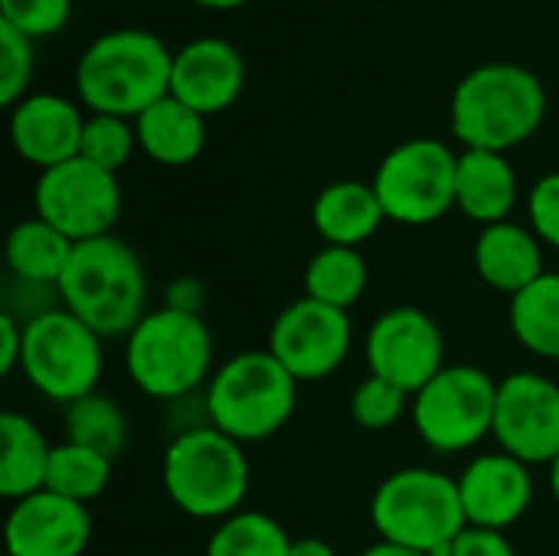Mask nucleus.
Returning a JSON list of instances; mask_svg holds the SVG:
<instances>
[{"instance_id":"10","label":"nucleus","mask_w":559,"mask_h":556,"mask_svg":"<svg viewBox=\"0 0 559 556\" xmlns=\"http://www.w3.org/2000/svg\"><path fill=\"white\" fill-rule=\"evenodd\" d=\"M459 154L439 138H409L386 151L373 174V190L386 220L400 226H429L455 210Z\"/></svg>"},{"instance_id":"18","label":"nucleus","mask_w":559,"mask_h":556,"mask_svg":"<svg viewBox=\"0 0 559 556\" xmlns=\"http://www.w3.org/2000/svg\"><path fill=\"white\" fill-rule=\"evenodd\" d=\"M85 115L66 95L36 92L10 108V141L23 161L39 170L79 157Z\"/></svg>"},{"instance_id":"32","label":"nucleus","mask_w":559,"mask_h":556,"mask_svg":"<svg viewBox=\"0 0 559 556\" xmlns=\"http://www.w3.org/2000/svg\"><path fill=\"white\" fill-rule=\"evenodd\" d=\"M33 66H36L33 39L0 23V105L3 108H13L29 95L26 88L33 79Z\"/></svg>"},{"instance_id":"38","label":"nucleus","mask_w":559,"mask_h":556,"mask_svg":"<svg viewBox=\"0 0 559 556\" xmlns=\"http://www.w3.org/2000/svg\"><path fill=\"white\" fill-rule=\"evenodd\" d=\"M288 556H337V551H334L328 541H318V537H301V541H292V554Z\"/></svg>"},{"instance_id":"27","label":"nucleus","mask_w":559,"mask_h":556,"mask_svg":"<svg viewBox=\"0 0 559 556\" xmlns=\"http://www.w3.org/2000/svg\"><path fill=\"white\" fill-rule=\"evenodd\" d=\"M128 436L131 429L121 406L98 390L66 406V442L85 446L115 462L124 452Z\"/></svg>"},{"instance_id":"35","label":"nucleus","mask_w":559,"mask_h":556,"mask_svg":"<svg viewBox=\"0 0 559 556\" xmlns=\"http://www.w3.org/2000/svg\"><path fill=\"white\" fill-rule=\"evenodd\" d=\"M449 556H518L504 531H488V528H465L455 544L449 547Z\"/></svg>"},{"instance_id":"33","label":"nucleus","mask_w":559,"mask_h":556,"mask_svg":"<svg viewBox=\"0 0 559 556\" xmlns=\"http://www.w3.org/2000/svg\"><path fill=\"white\" fill-rule=\"evenodd\" d=\"M72 16V0H0V23L29 39L59 33Z\"/></svg>"},{"instance_id":"31","label":"nucleus","mask_w":559,"mask_h":556,"mask_svg":"<svg viewBox=\"0 0 559 556\" xmlns=\"http://www.w3.org/2000/svg\"><path fill=\"white\" fill-rule=\"evenodd\" d=\"M409 400H413V397H409L406 390H400V387H393L390 380L370 374L367 380L357 383V390H354V397H350V416H354V423H357L360 429H367V433H383V429L396 426V423L406 416V410H413Z\"/></svg>"},{"instance_id":"30","label":"nucleus","mask_w":559,"mask_h":556,"mask_svg":"<svg viewBox=\"0 0 559 556\" xmlns=\"http://www.w3.org/2000/svg\"><path fill=\"white\" fill-rule=\"evenodd\" d=\"M138 151V131L134 121L128 118H115V115H88L85 118V131H82V147L79 157L118 174L131 154Z\"/></svg>"},{"instance_id":"14","label":"nucleus","mask_w":559,"mask_h":556,"mask_svg":"<svg viewBox=\"0 0 559 556\" xmlns=\"http://www.w3.org/2000/svg\"><path fill=\"white\" fill-rule=\"evenodd\" d=\"M501 452L524 465H550L559 456V387L544 374H511L498 383L495 429Z\"/></svg>"},{"instance_id":"3","label":"nucleus","mask_w":559,"mask_h":556,"mask_svg":"<svg viewBox=\"0 0 559 556\" xmlns=\"http://www.w3.org/2000/svg\"><path fill=\"white\" fill-rule=\"evenodd\" d=\"M66 311L85 321L98 338H128L147 315V275L138 252L118 236L75 242L56 285Z\"/></svg>"},{"instance_id":"15","label":"nucleus","mask_w":559,"mask_h":556,"mask_svg":"<svg viewBox=\"0 0 559 556\" xmlns=\"http://www.w3.org/2000/svg\"><path fill=\"white\" fill-rule=\"evenodd\" d=\"M88 541V508L46 488L23 501H13L3 528L7 556H82Z\"/></svg>"},{"instance_id":"34","label":"nucleus","mask_w":559,"mask_h":556,"mask_svg":"<svg viewBox=\"0 0 559 556\" xmlns=\"http://www.w3.org/2000/svg\"><path fill=\"white\" fill-rule=\"evenodd\" d=\"M527 216L534 236L559 252V170L544 174L527 193Z\"/></svg>"},{"instance_id":"16","label":"nucleus","mask_w":559,"mask_h":556,"mask_svg":"<svg viewBox=\"0 0 559 556\" xmlns=\"http://www.w3.org/2000/svg\"><path fill=\"white\" fill-rule=\"evenodd\" d=\"M246 88V59L223 36H197L174 52L170 95L203 118L239 102Z\"/></svg>"},{"instance_id":"4","label":"nucleus","mask_w":559,"mask_h":556,"mask_svg":"<svg viewBox=\"0 0 559 556\" xmlns=\"http://www.w3.org/2000/svg\"><path fill=\"white\" fill-rule=\"evenodd\" d=\"M160 475L177 511L197 521H226L242 511L252 472L242 442L203 423L167 446Z\"/></svg>"},{"instance_id":"28","label":"nucleus","mask_w":559,"mask_h":556,"mask_svg":"<svg viewBox=\"0 0 559 556\" xmlns=\"http://www.w3.org/2000/svg\"><path fill=\"white\" fill-rule=\"evenodd\" d=\"M111 482V459L102 452H92L75 442H59L49 459L46 492H56L69 501L88 505L98 495H105Z\"/></svg>"},{"instance_id":"25","label":"nucleus","mask_w":559,"mask_h":556,"mask_svg":"<svg viewBox=\"0 0 559 556\" xmlns=\"http://www.w3.org/2000/svg\"><path fill=\"white\" fill-rule=\"evenodd\" d=\"M514 341L544 357L559 360V272H544L534 285L518 292L508 308Z\"/></svg>"},{"instance_id":"40","label":"nucleus","mask_w":559,"mask_h":556,"mask_svg":"<svg viewBox=\"0 0 559 556\" xmlns=\"http://www.w3.org/2000/svg\"><path fill=\"white\" fill-rule=\"evenodd\" d=\"M197 7H206V10H236L249 0H193Z\"/></svg>"},{"instance_id":"21","label":"nucleus","mask_w":559,"mask_h":556,"mask_svg":"<svg viewBox=\"0 0 559 556\" xmlns=\"http://www.w3.org/2000/svg\"><path fill=\"white\" fill-rule=\"evenodd\" d=\"M311 223H314L318 236L324 239V246L360 249L386 223V213H383V203H380L373 184L334 180L314 197Z\"/></svg>"},{"instance_id":"39","label":"nucleus","mask_w":559,"mask_h":556,"mask_svg":"<svg viewBox=\"0 0 559 556\" xmlns=\"http://www.w3.org/2000/svg\"><path fill=\"white\" fill-rule=\"evenodd\" d=\"M360 556H429V554H419V551H409V547H396V544L377 541L373 547H367Z\"/></svg>"},{"instance_id":"6","label":"nucleus","mask_w":559,"mask_h":556,"mask_svg":"<svg viewBox=\"0 0 559 556\" xmlns=\"http://www.w3.org/2000/svg\"><path fill=\"white\" fill-rule=\"evenodd\" d=\"M124 370L154 400H183L210 380L213 334L200 315L174 308L147 311L124 338Z\"/></svg>"},{"instance_id":"9","label":"nucleus","mask_w":559,"mask_h":556,"mask_svg":"<svg viewBox=\"0 0 559 556\" xmlns=\"http://www.w3.org/2000/svg\"><path fill=\"white\" fill-rule=\"evenodd\" d=\"M498 383L472 364H445L416 397L413 426L439 456H459L495 429Z\"/></svg>"},{"instance_id":"5","label":"nucleus","mask_w":559,"mask_h":556,"mask_svg":"<svg viewBox=\"0 0 559 556\" xmlns=\"http://www.w3.org/2000/svg\"><path fill=\"white\" fill-rule=\"evenodd\" d=\"M370 521L380 541L429 556H449L468 528L459 478L436 469H400L380 482L370 501Z\"/></svg>"},{"instance_id":"2","label":"nucleus","mask_w":559,"mask_h":556,"mask_svg":"<svg viewBox=\"0 0 559 556\" xmlns=\"http://www.w3.org/2000/svg\"><path fill=\"white\" fill-rule=\"evenodd\" d=\"M547 118V88L521 62H485L462 75L452 92L449 121L465 151H498L531 141Z\"/></svg>"},{"instance_id":"19","label":"nucleus","mask_w":559,"mask_h":556,"mask_svg":"<svg viewBox=\"0 0 559 556\" xmlns=\"http://www.w3.org/2000/svg\"><path fill=\"white\" fill-rule=\"evenodd\" d=\"M475 269L485 285L514 298L544 275V242L534 229L511 220L481 226L475 239Z\"/></svg>"},{"instance_id":"17","label":"nucleus","mask_w":559,"mask_h":556,"mask_svg":"<svg viewBox=\"0 0 559 556\" xmlns=\"http://www.w3.org/2000/svg\"><path fill=\"white\" fill-rule=\"evenodd\" d=\"M462 508L468 518V528H488L504 531L518 524L531 501H534V478L531 465L508 452H485L472 459L459 478Z\"/></svg>"},{"instance_id":"12","label":"nucleus","mask_w":559,"mask_h":556,"mask_svg":"<svg viewBox=\"0 0 559 556\" xmlns=\"http://www.w3.org/2000/svg\"><path fill=\"white\" fill-rule=\"evenodd\" d=\"M354 344V324L347 311L321 305L314 298L292 301L269 331V354L298 380L314 383L341 370Z\"/></svg>"},{"instance_id":"26","label":"nucleus","mask_w":559,"mask_h":556,"mask_svg":"<svg viewBox=\"0 0 559 556\" xmlns=\"http://www.w3.org/2000/svg\"><path fill=\"white\" fill-rule=\"evenodd\" d=\"M370 272L360 249L347 246H324L305 265V298L347 311L367 292Z\"/></svg>"},{"instance_id":"24","label":"nucleus","mask_w":559,"mask_h":556,"mask_svg":"<svg viewBox=\"0 0 559 556\" xmlns=\"http://www.w3.org/2000/svg\"><path fill=\"white\" fill-rule=\"evenodd\" d=\"M72 249H75V242L69 236H62L46 220L29 216L7 233L3 259H7V269L16 282L56 288L69 259H72Z\"/></svg>"},{"instance_id":"36","label":"nucleus","mask_w":559,"mask_h":556,"mask_svg":"<svg viewBox=\"0 0 559 556\" xmlns=\"http://www.w3.org/2000/svg\"><path fill=\"white\" fill-rule=\"evenodd\" d=\"M164 308H174V311H183V315H200L206 311V285L193 275H180L167 285V295H164Z\"/></svg>"},{"instance_id":"11","label":"nucleus","mask_w":559,"mask_h":556,"mask_svg":"<svg viewBox=\"0 0 559 556\" xmlns=\"http://www.w3.org/2000/svg\"><path fill=\"white\" fill-rule=\"evenodd\" d=\"M33 203L36 216L56 226L72 242L108 236L121 213L118 174L72 157L59 167L39 170Z\"/></svg>"},{"instance_id":"8","label":"nucleus","mask_w":559,"mask_h":556,"mask_svg":"<svg viewBox=\"0 0 559 556\" xmlns=\"http://www.w3.org/2000/svg\"><path fill=\"white\" fill-rule=\"evenodd\" d=\"M102 341L85 321L72 311L49 308L23 324V377L52 403H75L98 390L105 351Z\"/></svg>"},{"instance_id":"41","label":"nucleus","mask_w":559,"mask_h":556,"mask_svg":"<svg viewBox=\"0 0 559 556\" xmlns=\"http://www.w3.org/2000/svg\"><path fill=\"white\" fill-rule=\"evenodd\" d=\"M550 488H554V498L559 505V456L550 462Z\"/></svg>"},{"instance_id":"37","label":"nucleus","mask_w":559,"mask_h":556,"mask_svg":"<svg viewBox=\"0 0 559 556\" xmlns=\"http://www.w3.org/2000/svg\"><path fill=\"white\" fill-rule=\"evenodd\" d=\"M23 364V321L10 311L0 315V374H13Z\"/></svg>"},{"instance_id":"1","label":"nucleus","mask_w":559,"mask_h":556,"mask_svg":"<svg viewBox=\"0 0 559 556\" xmlns=\"http://www.w3.org/2000/svg\"><path fill=\"white\" fill-rule=\"evenodd\" d=\"M174 52L151 29H111L95 36L75 62V92L92 115L134 121L170 95Z\"/></svg>"},{"instance_id":"7","label":"nucleus","mask_w":559,"mask_h":556,"mask_svg":"<svg viewBox=\"0 0 559 556\" xmlns=\"http://www.w3.org/2000/svg\"><path fill=\"white\" fill-rule=\"evenodd\" d=\"M298 406V380L269 354L242 351L213 370L206 423L236 442H262L288 426Z\"/></svg>"},{"instance_id":"22","label":"nucleus","mask_w":559,"mask_h":556,"mask_svg":"<svg viewBox=\"0 0 559 556\" xmlns=\"http://www.w3.org/2000/svg\"><path fill=\"white\" fill-rule=\"evenodd\" d=\"M138 147L160 167H187L206 147V118L174 95L134 118Z\"/></svg>"},{"instance_id":"23","label":"nucleus","mask_w":559,"mask_h":556,"mask_svg":"<svg viewBox=\"0 0 559 556\" xmlns=\"http://www.w3.org/2000/svg\"><path fill=\"white\" fill-rule=\"evenodd\" d=\"M52 449L39 426L20 413L0 416V495L23 501L46 488Z\"/></svg>"},{"instance_id":"29","label":"nucleus","mask_w":559,"mask_h":556,"mask_svg":"<svg viewBox=\"0 0 559 556\" xmlns=\"http://www.w3.org/2000/svg\"><path fill=\"white\" fill-rule=\"evenodd\" d=\"M292 541L285 528L262 511H239L213 531L206 556H288Z\"/></svg>"},{"instance_id":"13","label":"nucleus","mask_w":559,"mask_h":556,"mask_svg":"<svg viewBox=\"0 0 559 556\" xmlns=\"http://www.w3.org/2000/svg\"><path fill=\"white\" fill-rule=\"evenodd\" d=\"M367 364L373 377L416 397L445 367V334L423 308H390L367 331Z\"/></svg>"},{"instance_id":"20","label":"nucleus","mask_w":559,"mask_h":556,"mask_svg":"<svg viewBox=\"0 0 559 556\" xmlns=\"http://www.w3.org/2000/svg\"><path fill=\"white\" fill-rule=\"evenodd\" d=\"M518 206V174L508 154L462 151L455 174V210L481 226L504 223Z\"/></svg>"}]
</instances>
